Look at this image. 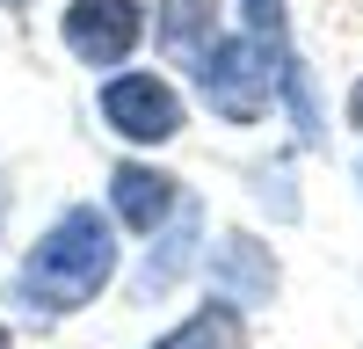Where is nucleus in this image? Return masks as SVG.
Returning <instances> with one entry per match:
<instances>
[{
  "mask_svg": "<svg viewBox=\"0 0 363 349\" xmlns=\"http://www.w3.org/2000/svg\"><path fill=\"white\" fill-rule=\"evenodd\" d=\"M196 255H203V204L189 196L182 211L153 233V255L138 262V277H131V299H167V291L196 270Z\"/></svg>",
  "mask_w": 363,
  "mask_h": 349,
  "instance_id": "obj_8",
  "label": "nucleus"
},
{
  "mask_svg": "<svg viewBox=\"0 0 363 349\" xmlns=\"http://www.w3.org/2000/svg\"><path fill=\"white\" fill-rule=\"evenodd\" d=\"M8 8H29V0H8Z\"/></svg>",
  "mask_w": 363,
  "mask_h": 349,
  "instance_id": "obj_14",
  "label": "nucleus"
},
{
  "mask_svg": "<svg viewBox=\"0 0 363 349\" xmlns=\"http://www.w3.org/2000/svg\"><path fill=\"white\" fill-rule=\"evenodd\" d=\"M145 349H247V313L225 306V299H196L167 335H153Z\"/></svg>",
  "mask_w": 363,
  "mask_h": 349,
  "instance_id": "obj_10",
  "label": "nucleus"
},
{
  "mask_svg": "<svg viewBox=\"0 0 363 349\" xmlns=\"http://www.w3.org/2000/svg\"><path fill=\"white\" fill-rule=\"evenodd\" d=\"M58 37H66V51L80 58V66L124 73V58H131L138 37H145V0H66Z\"/></svg>",
  "mask_w": 363,
  "mask_h": 349,
  "instance_id": "obj_4",
  "label": "nucleus"
},
{
  "mask_svg": "<svg viewBox=\"0 0 363 349\" xmlns=\"http://www.w3.org/2000/svg\"><path fill=\"white\" fill-rule=\"evenodd\" d=\"M182 204H189V189H182L167 167H153V160L109 167V204H102V211L116 218V233H131V240H153Z\"/></svg>",
  "mask_w": 363,
  "mask_h": 349,
  "instance_id": "obj_7",
  "label": "nucleus"
},
{
  "mask_svg": "<svg viewBox=\"0 0 363 349\" xmlns=\"http://www.w3.org/2000/svg\"><path fill=\"white\" fill-rule=\"evenodd\" d=\"M0 349H15V335H8V320H0Z\"/></svg>",
  "mask_w": 363,
  "mask_h": 349,
  "instance_id": "obj_13",
  "label": "nucleus"
},
{
  "mask_svg": "<svg viewBox=\"0 0 363 349\" xmlns=\"http://www.w3.org/2000/svg\"><path fill=\"white\" fill-rule=\"evenodd\" d=\"M145 29L160 37V51L174 58V66H196V58L225 37V8L218 0H153Z\"/></svg>",
  "mask_w": 363,
  "mask_h": 349,
  "instance_id": "obj_9",
  "label": "nucleus"
},
{
  "mask_svg": "<svg viewBox=\"0 0 363 349\" xmlns=\"http://www.w3.org/2000/svg\"><path fill=\"white\" fill-rule=\"evenodd\" d=\"M349 124H356V138H363V80L349 87Z\"/></svg>",
  "mask_w": 363,
  "mask_h": 349,
  "instance_id": "obj_11",
  "label": "nucleus"
},
{
  "mask_svg": "<svg viewBox=\"0 0 363 349\" xmlns=\"http://www.w3.org/2000/svg\"><path fill=\"white\" fill-rule=\"evenodd\" d=\"M240 22H247V37L269 51V66H277V102L291 109L298 138L320 145V102H313V80H306V66H298V51H291V8L284 0H240Z\"/></svg>",
  "mask_w": 363,
  "mask_h": 349,
  "instance_id": "obj_6",
  "label": "nucleus"
},
{
  "mask_svg": "<svg viewBox=\"0 0 363 349\" xmlns=\"http://www.w3.org/2000/svg\"><path fill=\"white\" fill-rule=\"evenodd\" d=\"M102 124L124 138V145H167L182 138V124H189V102H182V87L167 73H145V66H124V73H109L102 80Z\"/></svg>",
  "mask_w": 363,
  "mask_h": 349,
  "instance_id": "obj_3",
  "label": "nucleus"
},
{
  "mask_svg": "<svg viewBox=\"0 0 363 349\" xmlns=\"http://www.w3.org/2000/svg\"><path fill=\"white\" fill-rule=\"evenodd\" d=\"M0 233H8V189H0Z\"/></svg>",
  "mask_w": 363,
  "mask_h": 349,
  "instance_id": "obj_12",
  "label": "nucleus"
},
{
  "mask_svg": "<svg viewBox=\"0 0 363 349\" xmlns=\"http://www.w3.org/2000/svg\"><path fill=\"white\" fill-rule=\"evenodd\" d=\"M116 262H124L116 218L102 211V204H66V211L29 240V255L15 262L8 299L29 320H73V313H87L116 284Z\"/></svg>",
  "mask_w": 363,
  "mask_h": 349,
  "instance_id": "obj_1",
  "label": "nucleus"
},
{
  "mask_svg": "<svg viewBox=\"0 0 363 349\" xmlns=\"http://www.w3.org/2000/svg\"><path fill=\"white\" fill-rule=\"evenodd\" d=\"M189 73H196L203 109L225 116V124H262L269 102H277V66H269V51L247 37V29H225Z\"/></svg>",
  "mask_w": 363,
  "mask_h": 349,
  "instance_id": "obj_2",
  "label": "nucleus"
},
{
  "mask_svg": "<svg viewBox=\"0 0 363 349\" xmlns=\"http://www.w3.org/2000/svg\"><path fill=\"white\" fill-rule=\"evenodd\" d=\"M203 284H211V299H225V306H269L284 291V262H277V248L262 240V233H247V226H233V233H218L211 240V255H203Z\"/></svg>",
  "mask_w": 363,
  "mask_h": 349,
  "instance_id": "obj_5",
  "label": "nucleus"
}]
</instances>
